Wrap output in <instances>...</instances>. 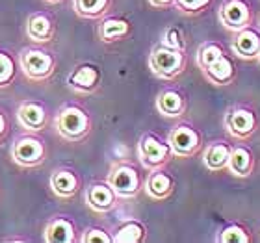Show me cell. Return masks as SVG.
<instances>
[{
    "label": "cell",
    "instance_id": "cell-13",
    "mask_svg": "<svg viewBox=\"0 0 260 243\" xmlns=\"http://www.w3.org/2000/svg\"><path fill=\"white\" fill-rule=\"evenodd\" d=\"M47 243H73L75 241V225L67 217H54L47 223L43 230Z\"/></svg>",
    "mask_w": 260,
    "mask_h": 243
},
{
    "label": "cell",
    "instance_id": "cell-33",
    "mask_svg": "<svg viewBox=\"0 0 260 243\" xmlns=\"http://www.w3.org/2000/svg\"><path fill=\"white\" fill-rule=\"evenodd\" d=\"M47 2H52V4H56V2H61V0H47Z\"/></svg>",
    "mask_w": 260,
    "mask_h": 243
},
{
    "label": "cell",
    "instance_id": "cell-11",
    "mask_svg": "<svg viewBox=\"0 0 260 243\" xmlns=\"http://www.w3.org/2000/svg\"><path fill=\"white\" fill-rule=\"evenodd\" d=\"M117 200V193H115L112 186L108 182L106 184H91L86 191V202L87 206L95 212H110L115 206Z\"/></svg>",
    "mask_w": 260,
    "mask_h": 243
},
{
    "label": "cell",
    "instance_id": "cell-31",
    "mask_svg": "<svg viewBox=\"0 0 260 243\" xmlns=\"http://www.w3.org/2000/svg\"><path fill=\"white\" fill-rule=\"evenodd\" d=\"M8 130H10V123H8V117H6V114L2 112V110H0V141H2L6 137Z\"/></svg>",
    "mask_w": 260,
    "mask_h": 243
},
{
    "label": "cell",
    "instance_id": "cell-6",
    "mask_svg": "<svg viewBox=\"0 0 260 243\" xmlns=\"http://www.w3.org/2000/svg\"><path fill=\"white\" fill-rule=\"evenodd\" d=\"M108 184L112 186L117 197H123V199H130L138 195L140 191V175L132 165L128 163H119L115 165L108 175Z\"/></svg>",
    "mask_w": 260,
    "mask_h": 243
},
{
    "label": "cell",
    "instance_id": "cell-29",
    "mask_svg": "<svg viewBox=\"0 0 260 243\" xmlns=\"http://www.w3.org/2000/svg\"><path fill=\"white\" fill-rule=\"evenodd\" d=\"M82 241L84 243H110V241H114V238H110L103 228H87L86 234L82 236Z\"/></svg>",
    "mask_w": 260,
    "mask_h": 243
},
{
    "label": "cell",
    "instance_id": "cell-10",
    "mask_svg": "<svg viewBox=\"0 0 260 243\" xmlns=\"http://www.w3.org/2000/svg\"><path fill=\"white\" fill-rule=\"evenodd\" d=\"M99 82H101V71L95 65H80L76 67L67 78L71 89H75L78 93H91L93 89H97Z\"/></svg>",
    "mask_w": 260,
    "mask_h": 243
},
{
    "label": "cell",
    "instance_id": "cell-16",
    "mask_svg": "<svg viewBox=\"0 0 260 243\" xmlns=\"http://www.w3.org/2000/svg\"><path fill=\"white\" fill-rule=\"evenodd\" d=\"M145 189L149 197L162 200L173 191V179L168 173H164L162 169H154V171H151L149 179H147Z\"/></svg>",
    "mask_w": 260,
    "mask_h": 243
},
{
    "label": "cell",
    "instance_id": "cell-1",
    "mask_svg": "<svg viewBox=\"0 0 260 243\" xmlns=\"http://www.w3.org/2000/svg\"><path fill=\"white\" fill-rule=\"evenodd\" d=\"M19 69L24 73L26 78L34 82L49 80L56 69V58L50 52L38 47H28L19 52Z\"/></svg>",
    "mask_w": 260,
    "mask_h": 243
},
{
    "label": "cell",
    "instance_id": "cell-21",
    "mask_svg": "<svg viewBox=\"0 0 260 243\" xmlns=\"http://www.w3.org/2000/svg\"><path fill=\"white\" fill-rule=\"evenodd\" d=\"M203 71H205L206 78L214 82V84H227L231 80V76H233V63L221 54L214 63H210Z\"/></svg>",
    "mask_w": 260,
    "mask_h": 243
},
{
    "label": "cell",
    "instance_id": "cell-17",
    "mask_svg": "<svg viewBox=\"0 0 260 243\" xmlns=\"http://www.w3.org/2000/svg\"><path fill=\"white\" fill-rule=\"evenodd\" d=\"M156 108H158V112L162 115H166V117H179L186 108L184 97H182L179 91L168 89V91H164L158 95Z\"/></svg>",
    "mask_w": 260,
    "mask_h": 243
},
{
    "label": "cell",
    "instance_id": "cell-34",
    "mask_svg": "<svg viewBox=\"0 0 260 243\" xmlns=\"http://www.w3.org/2000/svg\"><path fill=\"white\" fill-rule=\"evenodd\" d=\"M258 60H260V50H258Z\"/></svg>",
    "mask_w": 260,
    "mask_h": 243
},
{
    "label": "cell",
    "instance_id": "cell-7",
    "mask_svg": "<svg viewBox=\"0 0 260 243\" xmlns=\"http://www.w3.org/2000/svg\"><path fill=\"white\" fill-rule=\"evenodd\" d=\"M15 115L19 126L22 130H26V132H34V134L41 132L47 126V121H49L47 108L38 100H24V102H21Z\"/></svg>",
    "mask_w": 260,
    "mask_h": 243
},
{
    "label": "cell",
    "instance_id": "cell-12",
    "mask_svg": "<svg viewBox=\"0 0 260 243\" xmlns=\"http://www.w3.org/2000/svg\"><path fill=\"white\" fill-rule=\"evenodd\" d=\"M219 19L231 30H244L249 22V8L242 0H229L219 10Z\"/></svg>",
    "mask_w": 260,
    "mask_h": 243
},
{
    "label": "cell",
    "instance_id": "cell-23",
    "mask_svg": "<svg viewBox=\"0 0 260 243\" xmlns=\"http://www.w3.org/2000/svg\"><path fill=\"white\" fill-rule=\"evenodd\" d=\"M227 167L231 169V173L240 175V177L249 175L251 167H253V158H251V152L247 151V149H242V147L231 151Z\"/></svg>",
    "mask_w": 260,
    "mask_h": 243
},
{
    "label": "cell",
    "instance_id": "cell-27",
    "mask_svg": "<svg viewBox=\"0 0 260 243\" xmlns=\"http://www.w3.org/2000/svg\"><path fill=\"white\" fill-rule=\"evenodd\" d=\"M221 54H223V50L219 49L217 45H205V47L201 49L199 56H197V63H199L201 69H206L208 65L214 63Z\"/></svg>",
    "mask_w": 260,
    "mask_h": 243
},
{
    "label": "cell",
    "instance_id": "cell-8",
    "mask_svg": "<svg viewBox=\"0 0 260 243\" xmlns=\"http://www.w3.org/2000/svg\"><path fill=\"white\" fill-rule=\"evenodd\" d=\"M168 143L173 151V156H191L199 147V134L190 126L180 124L171 130Z\"/></svg>",
    "mask_w": 260,
    "mask_h": 243
},
{
    "label": "cell",
    "instance_id": "cell-5",
    "mask_svg": "<svg viewBox=\"0 0 260 243\" xmlns=\"http://www.w3.org/2000/svg\"><path fill=\"white\" fill-rule=\"evenodd\" d=\"M138 156H140L143 167L154 171L168 163L169 158L173 156V151H171L169 143L162 141L156 135L147 134L141 137L140 145H138Z\"/></svg>",
    "mask_w": 260,
    "mask_h": 243
},
{
    "label": "cell",
    "instance_id": "cell-15",
    "mask_svg": "<svg viewBox=\"0 0 260 243\" xmlns=\"http://www.w3.org/2000/svg\"><path fill=\"white\" fill-rule=\"evenodd\" d=\"M227 128L236 137H247L255 130V115L249 110L236 108L227 115Z\"/></svg>",
    "mask_w": 260,
    "mask_h": 243
},
{
    "label": "cell",
    "instance_id": "cell-32",
    "mask_svg": "<svg viewBox=\"0 0 260 243\" xmlns=\"http://www.w3.org/2000/svg\"><path fill=\"white\" fill-rule=\"evenodd\" d=\"M149 2L154 8H169L171 4H175V0H149Z\"/></svg>",
    "mask_w": 260,
    "mask_h": 243
},
{
    "label": "cell",
    "instance_id": "cell-28",
    "mask_svg": "<svg viewBox=\"0 0 260 243\" xmlns=\"http://www.w3.org/2000/svg\"><path fill=\"white\" fill-rule=\"evenodd\" d=\"M219 239H221L223 243H247L249 241L247 234L240 227H227L221 232V238Z\"/></svg>",
    "mask_w": 260,
    "mask_h": 243
},
{
    "label": "cell",
    "instance_id": "cell-24",
    "mask_svg": "<svg viewBox=\"0 0 260 243\" xmlns=\"http://www.w3.org/2000/svg\"><path fill=\"white\" fill-rule=\"evenodd\" d=\"M110 6V0H73V8L84 19H97L104 15Z\"/></svg>",
    "mask_w": 260,
    "mask_h": 243
},
{
    "label": "cell",
    "instance_id": "cell-14",
    "mask_svg": "<svg viewBox=\"0 0 260 243\" xmlns=\"http://www.w3.org/2000/svg\"><path fill=\"white\" fill-rule=\"evenodd\" d=\"M50 188L60 199H69L80 188V179L69 169H58L50 175Z\"/></svg>",
    "mask_w": 260,
    "mask_h": 243
},
{
    "label": "cell",
    "instance_id": "cell-3",
    "mask_svg": "<svg viewBox=\"0 0 260 243\" xmlns=\"http://www.w3.org/2000/svg\"><path fill=\"white\" fill-rule=\"evenodd\" d=\"M10 154L13 163H17L19 167L34 169L39 167L45 162L47 149H45V143L39 140L38 135H34V132H28L26 135H21L11 145Z\"/></svg>",
    "mask_w": 260,
    "mask_h": 243
},
{
    "label": "cell",
    "instance_id": "cell-9",
    "mask_svg": "<svg viewBox=\"0 0 260 243\" xmlns=\"http://www.w3.org/2000/svg\"><path fill=\"white\" fill-rule=\"evenodd\" d=\"M26 36L34 43H49L56 36L54 19L47 13H32L26 21Z\"/></svg>",
    "mask_w": 260,
    "mask_h": 243
},
{
    "label": "cell",
    "instance_id": "cell-22",
    "mask_svg": "<svg viewBox=\"0 0 260 243\" xmlns=\"http://www.w3.org/2000/svg\"><path fill=\"white\" fill-rule=\"evenodd\" d=\"M145 238V228L138 221H125L115 230L114 241L115 243H140Z\"/></svg>",
    "mask_w": 260,
    "mask_h": 243
},
{
    "label": "cell",
    "instance_id": "cell-26",
    "mask_svg": "<svg viewBox=\"0 0 260 243\" xmlns=\"http://www.w3.org/2000/svg\"><path fill=\"white\" fill-rule=\"evenodd\" d=\"M162 45L164 47H169V49H177V50H184L186 49V41L184 36L179 28L169 26L162 36Z\"/></svg>",
    "mask_w": 260,
    "mask_h": 243
},
{
    "label": "cell",
    "instance_id": "cell-19",
    "mask_svg": "<svg viewBox=\"0 0 260 243\" xmlns=\"http://www.w3.org/2000/svg\"><path fill=\"white\" fill-rule=\"evenodd\" d=\"M229 156H231V149L223 143H214L205 151L203 154V162L210 171H219V169L227 167Z\"/></svg>",
    "mask_w": 260,
    "mask_h": 243
},
{
    "label": "cell",
    "instance_id": "cell-18",
    "mask_svg": "<svg viewBox=\"0 0 260 243\" xmlns=\"http://www.w3.org/2000/svg\"><path fill=\"white\" fill-rule=\"evenodd\" d=\"M233 49L242 58H255V56H258L260 50V38L253 30L244 28V30H240L236 39H234Z\"/></svg>",
    "mask_w": 260,
    "mask_h": 243
},
{
    "label": "cell",
    "instance_id": "cell-2",
    "mask_svg": "<svg viewBox=\"0 0 260 243\" xmlns=\"http://www.w3.org/2000/svg\"><path fill=\"white\" fill-rule=\"evenodd\" d=\"M58 134L67 141H80L86 137V134L91 128L89 115L80 106H65L60 110V114L54 119Z\"/></svg>",
    "mask_w": 260,
    "mask_h": 243
},
{
    "label": "cell",
    "instance_id": "cell-20",
    "mask_svg": "<svg viewBox=\"0 0 260 243\" xmlns=\"http://www.w3.org/2000/svg\"><path fill=\"white\" fill-rule=\"evenodd\" d=\"M130 26L125 19H115V17H110V19H104L99 26V38L103 41H117V39L125 38L128 33Z\"/></svg>",
    "mask_w": 260,
    "mask_h": 243
},
{
    "label": "cell",
    "instance_id": "cell-25",
    "mask_svg": "<svg viewBox=\"0 0 260 243\" xmlns=\"http://www.w3.org/2000/svg\"><path fill=\"white\" fill-rule=\"evenodd\" d=\"M17 65L19 61H15V58L10 52L0 50V89L13 84L17 75Z\"/></svg>",
    "mask_w": 260,
    "mask_h": 243
},
{
    "label": "cell",
    "instance_id": "cell-30",
    "mask_svg": "<svg viewBox=\"0 0 260 243\" xmlns=\"http://www.w3.org/2000/svg\"><path fill=\"white\" fill-rule=\"evenodd\" d=\"M210 0H175V4L179 6L182 11H188V13H193V11L203 10Z\"/></svg>",
    "mask_w": 260,
    "mask_h": 243
},
{
    "label": "cell",
    "instance_id": "cell-4",
    "mask_svg": "<svg viewBox=\"0 0 260 243\" xmlns=\"http://www.w3.org/2000/svg\"><path fill=\"white\" fill-rule=\"evenodd\" d=\"M186 65L184 58V50H177V49H169V47H156L152 50L151 56H149V67L156 76L160 78H166V80H171L177 75L182 73Z\"/></svg>",
    "mask_w": 260,
    "mask_h": 243
}]
</instances>
